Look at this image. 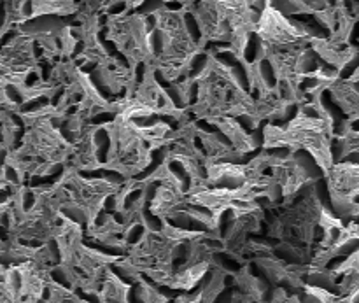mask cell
<instances>
[{
	"instance_id": "cell-1",
	"label": "cell",
	"mask_w": 359,
	"mask_h": 303,
	"mask_svg": "<svg viewBox=\"0 0 359 303\" xmlns=\"http://www.w3.org/2000/svg\"><path fill=\"white\" fill-rule=\"evenodd\" d=\"M147 235H149V230L144 224V221H137V223H132L125 228V244L130 248H137L146 241Z\"/></svg>"
}]
</instances>
